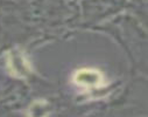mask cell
<instances>
[{"label":"cell","instance_id":"obj_1","mask_svg":"<svg viewBox=\"0 0 148 117\" xmlns=\"http://www.w3.org/2000/svg\"><path fill=\"white\" fill-rule=\"evenodd\" d=\"M105 77L101 71L95 68H83L73 75V82L83 90L92 91L104 87Z\"/></svg>","mask_w":148,"mask_h":117}]
</instances>
